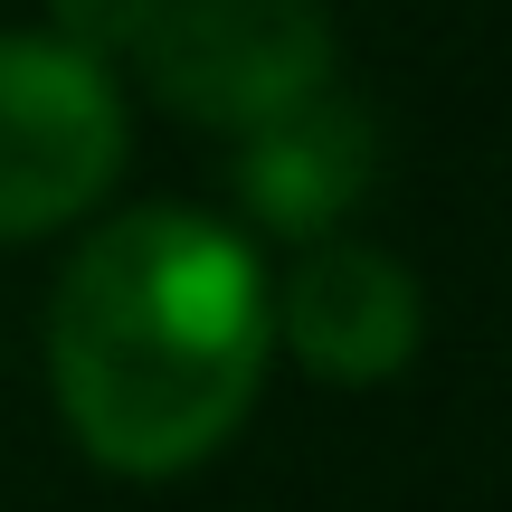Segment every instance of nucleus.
Returning a JSON list of instances; mask_svg holds the SVG:
<instances>
[{
    "mask_svg": "<svg viewBox=\"0 0 512 512\" xmlns=\"http://www.w3.org/2000/svg\"><path fill=\"white\" fill-rule=\"evenodd\" d=\"M266 275L200 209H124L48 294V380L76 446L114 475H190L238 437L266 380Z\"/></svg>",
    "mask_w": 512,
    "mask_h": 512,
    "instance_id": "f257e3e1",
    "label": "nucleus"
},
{
    "mask_svg": "<svg viewBox=\"0 0 512 512\" xmlns=\"http://www.w3.org/2000/svg\"><path fill=\"white\" fill-rule=\"evenodd\" d=\"M133 57L171 114L256 133L332 86V10L323 0H171Z\"/></svg>",
    "mask_w": 512,
    "mask_h": 512,
    "instance_id": "f03ea898",
    "label": "nucleus"
},
{
    "mask_svg": "<svg viewBox=\"0 0 512 512\" xmlns=\"http://www.w3.org/2000/svg\"><path fill=\"white\" fill-rule=\"evenodd\" d=\"M124 171V95L95 57L0 29V238L95 209Z\"/></svg>",
    "mask_w": 512,
    "mask_h": 512,
    "instance_id": "7ed1b4c3",
    "label": "nucleus"
},
{
    "mask_svg": "<svg viewBox=\"0 0 512 512\" xmlns=\"http://www.w3.org/2000/svg\"><path fill=\"white\" fill-rule=\"evenodd\" d=\"M266 313H275V342H285L313 380H342V389L408 370L418 361V332H427L418 275L389 247H361V238L304 247V266L275 285Z\"/></svg>",
    "mask_w": 512,
    "mask_h": 512,
    "instance_id": "20e7f679",
    "label": "nucleus"
},
{
    "mask_svg": "<svg viewBox=\"0 0 512 512\" xmlns=\"http://www.w3.org/2000/svg\"><path fill=\"white\" fill-rule=\"evenodd\" d=\"M228 181H238L247 219H266L275 238H304L323 247L332 228H342V209L370 200V181H380V114L361 105V95H313V105L275 114V124L238 133V162H228Z\"/></svg>",
    "mask_w": 512,
    "mask_h": 512,
    "instance_id": "39448f33",
    "label": "nucleus"
},
{
    "mask_svg": "<svg viewBox=\"0 0 512 512\" xmlns=\"http://www.w3.org/2000/svg\"><path fill=\"white\" fill-rule=\"evenodd\" d=\"M162 10L171 0H48V29H57V48L105 67L114 48H143V38L162 29Z\"/></svg>",
    "mask_w": 512,
    "mask_h": 512,
    "instance_id": "423d86ee",
    "label": "nucleus"
}]
</instances>
